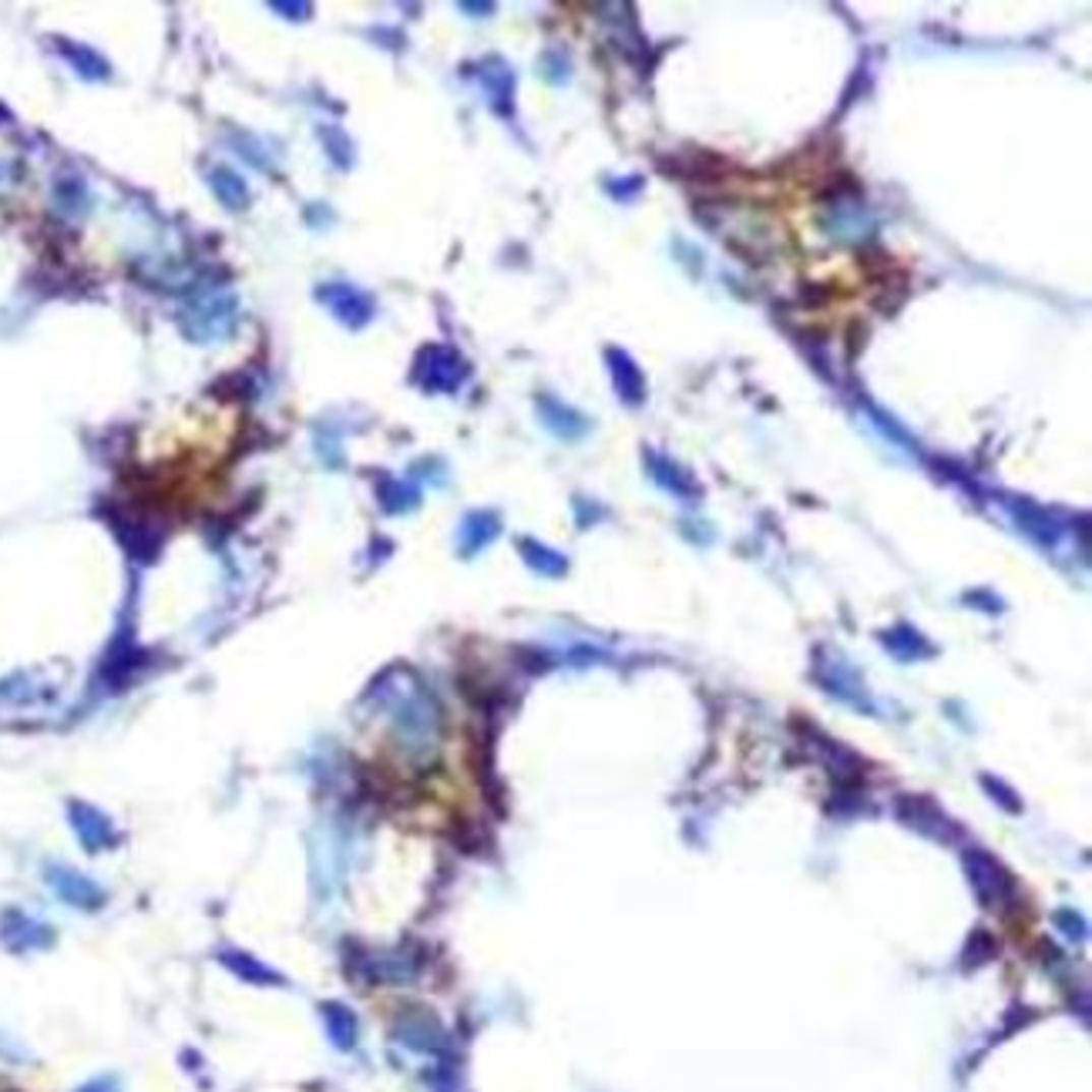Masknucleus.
I'll list each match as a JSON object with an SVG mask.
<instances>
[{
	"instance_id": "f257e3e1",
	"label": "nucleus",
	"mask_w": 1092,
	"mask_h": 1092,
	"mask_svg": "<svg viewBox=\"0 0 1092 1092\" xmlns=\"http://www.w3.org/2000/svg\"><path fill=\"white\" fill-rule=\"evenodd\" d=\"M468 360L450 347H424L417 357L414 380L430 393H454L468 380Z\"/></svg>"
},
{
	"instance_id": "f03ea898",
	"label": "nucleus",
	"mask_w": 1092,
	"mask_h": 1092,
	"mask_svg": "<svg viewBox=\"0 0 1092 1092\" xmlns=\"http://www.w3.org/2000/svg\"><path fill=\"white\" fill-rule=\"evenodd\" d=\"M236 323V300L233 296H208V300H195L189 310H185V333H189L195 344H213L223 333H229Z\"/></svg>"
},
{
	"instance_id": "7ed1b4c3",
	"label": "nucleus",
	"mask_w": 1092,
	"mask_h": 1092,
	"mask_svg": "<svg viewBox=\"0 0 1092 1092\" xmlns=\"http://www.w3.org/2000/svg\"><path fill=\"white\" fill-rule=\"evenodd\" d=\"M316 300L350 329H363L373 319V300L350 283H323L316 290Z\"/></svg>"
},
{
	"instance_id": "20e7f679",
	"label": "nucleus",
	"mask_w": 1092,
	"mask_h": 1092,
	"mask_svg": "<svg viewBox=\"0 0 1092 1092\" xmlns=\"http://www.w3.org/2000/svg\"><path fill=\"white\" fill-rule=\"evenodd\" d=\"M44 877H48V885H51L54 895H58L64 904H71V908L98 911V908H102V904L108 901L105 891L98 888L92 877H84L81 870H71V867H58V864H51L48 870H44Z\"/></svg>"
},
{
	"instance_id": "39448f33",
	"label": "nucleus",
	"mask_w": 1092,
	"mask_h": 1092,
	"mask_svg": "<svg viewBox=\"0 0 1092 1092\" xmlns=\"http://www.w3.org/2000/svg\"><path fill=\"white\" fill-rule=\"evenodd\" d=\"M68 821L78 834V841L87 847V851H108V847L118 844V831L115 824L105 817L102 810L92 807V803H78L74 800L68 807Z\"/></svg>"
},
{
	"instance_id": "423d86ee",
	"label": "nucleus",
	"mask_w": 1092,
	"mask_h": 1092,
	"mask_svg": "<svg viewBox=\"0 0 1092 1092\" xmlns=\"http://www.w3.org/2000/svg\"><path fill=\"white\" fill-rule=\"evenodd\" d=\"M538 417H542V424L551 430V434L565 437V440H575L589 430V421L582 417L579 411H571V407H565L561 401H555V397L542 393L538 397Z\"/></svg>"
},
{
	"instance_id": "0eeeda50",
	"label": "nucleus",
	"mask_w": 1092,
	"mask_h": 1092,
	"mask_svg": "<svg viewBox=\"0 0 1092 1092\" xmlns=\"http://www.w3.org/2000/svg\"><path fill=\"white\" fill-rule=\"evenodd\" d=\"M208 189L219 198V205L229 208V213H242L249 205V185L239 172H233L229 165H216L208 169Z\"/></svg>"
},
{
	"instance_id": "6e6552de",
	"label": "nucleus",
	"mask_w": 1092,
	"mask_h": 1092,
	"mask_svg": "<svg viewBox=\"0 0 1092 1092\" xmlns=\"http://www.w3.org/2000/svg\"><path fill=\"white\" fill-rule=\"evenodd\" d=\"M0 934H4V942L14 945V948H41V945H51V928H48V924L27 918L24 911H7L4 921H0Z\"/></svg>"
},
{
	"instance_id": "1a4fd4ad",
	"label": "nucleus",
	"mask_w": 1092,
	"mask_h": 1092,
	"mask_svg": "<svg viewBox=\"0 0 1092 1092\" xmlns=\"http://www.w3.org/2000/svg\"><path fill=\"white\" fill-rule=\"evenodd\" d=\"M609 363H612L615 390H619L622 401H625V404H639V401H643L646 383H643V373H639L635 363L628 360L622 350H609Z\"/></svg>"
},
{
	"instance_id": "9d476101",
	"label": "nucleus",
	"mask_w": 1092,
	"mask_h": 1092,
	"mask_svg": "<svg viewBox=\"0 0 1092 1092\" xmlns=\"http://www.w3.org/2000/svg\"><path fill=\"white\" fill-rule=\"evenodd\" d=\"M481 81L488 87L494 112L511 115V95H514V74L501 61H491V71H481Z\"/></svg>"
},
{
	"instance_id": "9b49d317",
	"label": "nucleus",
	"mask_w": 1092,
	"mask_h": 1092,
	"mask_svg": "<svg viewBox=\"0 0 1092 1092\" xmlns=\"http://www.w3.org/2000/svg\"><path fill=\"white\" fill-rule=\"evenodd\" d=\"M494 535H498V518L478 511V514H471L465 522V532H461V548H465V555H471V551L488 545Z\"/></svg>"
},
{
	"instance_id": "f8f14e48",
	"label": "nucleus",
	"mask_w": 1092,
	"mask_h": 1092,
	"mask_svg": "<svg viewBox=\"0 0 1092 1092\" xmlns=\"http://www.w3.org/2000/svg\"><path fill=\"white\" fill-rule=\"evenodd\" d=\"M226 965H229V968H233V972H236V975H242V978H249V981H259V985H269V981H280V978H276V975L269 972V968H266V965H259V962H256V958H249V955H239V952H233V955H226Z\"/></svg>"
},
{
	"instance_id": "ddd939ff",
	"label": "nucleus",
	"mask_w": 1092,
	"mask_h": 1092,
	"mask_svg": "<svg viewBox=\"0 0 1092 1092\" xmlns=\"http://www.w3.org/2000/svg\"><path fill=\"white\" fill-rule=\"evenodd\" d=\"M522 551H525V558L532 561L538 571H545V575H561V571H565V561H561L555 551H548V548L535 545V542H525Z\"/></svg>"
},
{
	"instance_id": "4468645a",
	"label": "nucleus",
	"mask_w": 1092,
	"mask_h": 1092,
	"mask_svg": "<svg viewBox=\"0 0 1092 1092\" xmlns=\"http://www.w3.org/2000/svg\"><path fill=\"white\" fill-rule=\"evenodd\" d=\"M64 54H68V61L78 64V71L84 74V78H108V64L87 48H74V44H71V48H64Z\"/></svg>"
},
{
	"instance_id": "2eb2a0df",
	"label": "nucleus",
	"mask_w": 1092,
	"mask_h": 1092,
	"mask_svg": "<svg viewBox=\"0 0 1092 1092\" xmlns=\"http://www.w3.org/2000/svg\"><path fill=\"white\" fill-rule=\"evenodd\" d=\"M387 488L390 491L383 494V507H387V511H407V507L417 501V491L407 488L401 481H387Z\"/></svg>"
},
{
	"instance_id": "dca6fc26",
	"label": "nucleus",
	"mask_w": 1092,
	"mask_h": 1092,
	"mask_svg": "<svg viewBox=\"0 0 1092 1092\" xmlns=\"http://www.w3.org/2000/svg\"><path fill=\"white\" fill-rule=\"evenodd\" d=\"M276 14H290V20H306L310 17V4H272Z\"/></svg>"
},
{
	"instance_id": "f3484780",
	"label": "nucleus",
	"mask_w": 1092,
	"mask_h": 1092,
	"mask_svg": "<svg viewBox=\"0 0 1092 1092\" xmlns=\"http://www.w3.org/2000/svg\"><path fill=\"white\" fill-rule=\"evenodd\" d=\"M78 1092H118V1086H115V1079H95V1083L81 1086Z\"/></svg>"
}]
</instances>
